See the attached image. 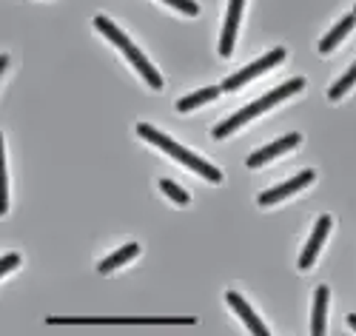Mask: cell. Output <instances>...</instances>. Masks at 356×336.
<instances>
[{
	"label": "cell",
	"mask_w": 356,
	"mask_h": 336,
	"mask_svg": "<svg viewBox=\"0 0 356 336\" xmlns=\"http://www.w3.org/2000/svg\"><path fill=\"white\" fill-rule=\"evenodd\" d=\"M305 88V80L302 77H293V80H288L285 86H280V88H274V91H268L265 97H259V100H254L251 106H245L243 111H236L234 117H228V120H222V123L214 129V137L217 140H225L228 134H234L240 126H245L248 120H254L257 114H262V111H268L271 106H277L280 100H285V97H291V95H296V91H302Z\"/></svg>",
	"instance_id": "obj_1"
},
{
	"label": "cell",
	"mask_w": 356,
	"mask_h": 336,
	"mask_svg": "<svg viewBox=\"0 0 356 336\" xmlns=\"http://www.w3.org/2000/svg\"><path fill=\"white\" fill-rule=\"evenodd\" d=\"M137 134L143 137V140H148V143H154L157 148H163L165 154H171L174 160H180L183 166H188V168H194L197 174H202L205 179H211V182H222V171L220 168H214L211 163H205V160H200L197 154H191V151H186L180 143H174L171 137H165L163 131H157L154 126H148V123H140L137 126Z\"/></svg>",
	"instance_id": "obj_2"
},
{
	"label": "cell",
	"mask_w": 356,
	"mask_h": 336,
	"mask_svg": "<svg viewBox=\"0 0 356 336\" xmlns=\"http://www.w3.org/2000/svg\"><path fill=\"white\" fill-rule=\"evenodd\" d=\"M95 26L100 29V32H103L114 46H120V49H123V54H126V57L131 60V63L137 66V72L145 77V83H148V86H152V88H163V77H160V72H157L152 63H148L145 54H143V51H140V49H137V46H134L123 32H120V29H117V26L108 20V17L97 15V17H95Z\"/></svg>",
	"instance_id": "obj_3"
},
{
	"label": "cell",
	"mask_w": 356,
	"mask_h": 336,
	"mask_svg": "<svg viewBox=\"0 0 356 336\" xmlns=\"http://www.w3.org/2000/svg\"><path fill=\"white\" fill-rule=\"evenodd\" d=\"M285 60V49H274V51H268L265 57H259L257 63H251V66H245L243 72H236V74H231V77H225V83L220 86L222 91H236V88H243L248 80H254V77H259L262 72H268V69H274L277 63H282Z\"/></svg>",
	"instance_id": "obj_4"
},
{
	"label": "cell",
	"mask_w": 356,
	"mask_h": 336,
	"mask_svg": "<svg viewBox=\"0 0 356 336\" xmlns=\"http://www.w3.org/2000/svg\"><path fill=\"white\" fill-rule=\"evenodd\" d=\"M51 325H194V317H177V319H66L51 317Z\"/></svg>",
	"instance_id": "obj_5"
},
{
	"label": "cell",
	"mask_w": 356,
	"mask_h": 336,
	"mask_svg": "<svg viewBox=\"0 0 356 336\" xmlns=\"http://www.w3.org/2000/svg\"><path fill=\"white\" fill-rule=\"evenodd\" d=\"M331 225H334V220L328 217V214H322V217L316 220V225H314V234H311L308 246H305V251H302V257H300V268H302V271H308V268L316 262V254H319V248H322L325 237H328Z\"/></svg>",
	"instance_id": "obj_6"
},
{
	"label": "cell",
	"mask_w": 356,
	"mask_h": 336,
	"mask_svg": "<svg viewBox=\"0 0 356 336\" xmlns=\"http://www.w3.org/2000/svg\"><path fill=\"white\" fill-rule=\"evenodd\" d=\"M314 177H316V174L308 168V171H302V174H296L293 179L282 182V186H277V189H271V191H262V194H259V205H274V202L291 197L293 191H300V189L308 186V182H314Z\"/></svg>",
	"instance_id": "obj_7"
},
{
	"label": "cell",
	"mask_w": 356,
	"mask_h": 336,
	"mask_svg": "<svg viewBox=\"0 0 356 336\" xmlns=\"http://www.w3.org/2000/svg\"><path fill=\"white\" fill-rule=\"evenodd\" d=\"M300 140H302L300 134H288V137H282V140H277V143H271V145H265V148L254 151V154L245 160V166H248V168H259L262 163H268V160H274V157L285 154V151L296 148V145H300Z\"/></svg>",
	"instance_id": "obj_8"
},
{
	"label": "cell",
	"mask_w": 356,
	"mask_h": 336,
	"mask_svg": "<svg viewBox=\"0 0 356 336\" xmlns=\"http://www.w3.org/2000/svg\"><path fill=\"white\" fill-rule=\"evenodd\" d=\"M243 6H245V0H231L228 3L222 38H220V54L222 57H231V51H234V38H236V26H240V17H243Z\"/></svg>",
	"instance_id": "obj_9"
},
{
	"label": "cell",
	"mask_w": 356,
	"mask_h": 336,
	"mask_svg": "<svg viewBox=\"0 0 356 336\" xmlns=\"http://www.w3.org/2000/svg\"><path fill=\"white\" fill-rule=\"evenodd\" d=\"M225 299H228L231 308L243 317V322L248 325V330H251V333H257V336H268V328H265V325L257 319V314L251 311V305H248L240 294H236V291H228V294H225Z\"/></svg>",
	"instance_id": "obj_10"
},
{
	"label": "cell",
	"mask_w": 356,
	"mask_h": 336,
	"mask_svg": "<svg viewBox=\"0 0 356 336\" xmlns=\"http://www.w3.org/2000/svg\"><path fill=\"white\" fill-rule=\"evenodd\" d=\"M325 311H328V288L319 285L314 294V317H311V333L314 336L325 333Z\"/></svg>",
	"instance_id": "obj_11"
},
{
	"label": "cell",
	"mask_w": 356,
	"mask_h": 336,
	"mask_svg": "<svg viewBox=\"0 0 356 336\" xmlns=\"http://www.w3.org/2000/svg\"><path fill=\"white\" fill-rule=\"evenodd\" d=\"M220 86H209V88H202V91H194V95H188V97H183V100H177V111L180 114H186V111H194L197 106H202V103H211V100H217L220 97Z\"/></svg>",
	"instance_id": "obj_12"
},
{
	"label": "cell",
	"mask_w": 356,
	"mask_h": 336,
	"mask_svg": "<svg viewBox=\"0 0 356 336\" xmlns=\"http://www.w3.org/2000/svg\"><path fill=\"white\" fill-rule=\"evenodd\" d=\"M353 26H356V15H345V17L334 26V32H331V35H325V38L319 40V54H328V51H331V49H334V46H337L348 32H350Z\"/></svg>",
	"instance_id": "obj_13"
},
{
	"label": "cell",
	"mask_w": 356,
	"mask_h": 336,
	"mask_svg": "<svg viewBox=\"0 0 356 336\" xmlns=\"http://www.w3.org/2000/svg\"><path fill=\"white\" fill-rule=\"evenodd\" d=\"M140 254V246H137V242H129V246H123L120 251H117V254H111V257H106L100 265H97V271L100 273H111L114 268H120V265H126L129 259H134Z\"/></svg>",
	"instance_id": "obj_14"
},
{
	"label": "cell",
	"mask_w": 356,
	"mask_h": 336,
	"mask_svg": "<svg viewBox=\"0 0 356 336\" xmlns=\"http://www.w3.org/2000/svg\"><path fill=\"white\" fill-rule=\"evenodd\" d=\"M353 83H356V63H353V66H350V69H348V72H345V74H342V77H339V80L331 86L328 97H331V100H339V97L345 95V91H348Z\"/></svg>",
	"instance_id": "obj_15"
},
{
	"label": "cell",
	"mask_w": 356,
	"mask_h": 336,
	"mask_svg": "<svg viewBox=\"0 0 356 336\" xmlns=\"http://www.w3.org/2000/svg\"><path fill=\"white\" fill-rule=\"evenodd\" d=\"M160 189H163V194H168L174 202H180V205H188V194L177 186V182H171V179H160Z\"/></svg>",
	"instance_id": "obj_16"
},
{
	"label": "cell",
	"mask_w": 356,
	"mask_h": 336,
	"mask_svg": "<svg viewBox=\"0 0 356 336\" xmlns=\"http://www.w3.org/2000/svg\"><path fill=\"white\" fill-rule=\"evenodd\" d=\"M168 6H174V9H180V12H186V15H197L200 12V6L194 3V0H165Z\"/></svg>",
	"instance_id": "obj_17"
},
{
	"label": "cell",
	"mask_w": 356,
	"mask_h": 336,
	"mask_svg": "<svg viewBox=\"0 0 356 336\" xmlns=\"http://www.w3.org/2000/svg\"><path fill=\"white\" fill-rule=\"evenodd\" d=\"M17 265H20V257H17V254H6L3 262H0V277H3V273H9L12 268H17Z\"/></svg>",
	"instance_id": "obj_18"
},
{
	"label": "cell",
	"mask_w": 356,
	"mask_h": 336,
	"mask_svg": "<svg viewBox=\"0 0 356 336\" xmlns=\"http://www.w3.org/2000/svg\"><path fill=\"white\" fill-rule=\"evenodd\" d=\"M6 66H9V54L0 57V72H6Z\"/></svg>",
	"instance_id": "obj_19"
},
{
	"label": "cell",
	"mask_w": 356,
	"mask_h": 336,
	"mask_svg": "<svg viewBox=\"0 0 356 336\" xmlns=\"http://www.w3.org/2000/svg\"><path fill=\"white\" fill-rule=\"evenodd\" d=\"M348 322H350V328L356 330V314H350V317H348Z\"/></svg>",
	"instance_id": "obj_20"
},
{
	"label": "cell",
	"mask_w": 356,
	"mask_h": 336,
	"mask_svg": "<svg viewBox=\"0 0 356 336\" xmlns=\"http://www.w3.org/2000/svg\"><path fill=\"white\" fill-rule=\"evenodd\" d=\"M353 15H356V9H353Z\"/></svg>",
	"instance_id": "obj_21"
}]
</instances>
